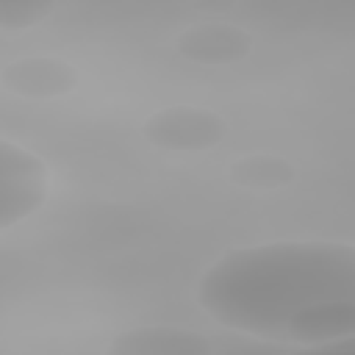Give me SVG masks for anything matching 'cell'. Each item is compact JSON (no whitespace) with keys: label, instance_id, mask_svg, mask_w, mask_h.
Here are the masks:
<instances>
[{"label":"cell","instance_id":"6","mask_svg":"<svg viewBox=\"0 0 355 355\" xmlns=\"http://www.w3.org/2000/svg\"><path fill=\"white\" fill-rule=\"evenodd\" d=\"M108 355H214V347L202 333L189 327L141 324L114 336Z\"/></svg>","mask_w":355,"mask_h":355},{"label":"cell","instance_id":"5","mask_svg":"<svg viewBox=\"0 0 355 355\" xmlns=\"http://www.w3.org/2000/svg\"><path fill=\"white\" fill-rule=\"evenodd\" d=\"M175 50L200 67H230L252 53V33L236 22L202 19L178 33Z\"/></svg>","mask_w":355,"mask_h":355},{"label":"cell","instance_id":"7","mask_svg":"<svg viewBox=\"0 0 355 355\" xmlns=\"http://www.w3.org/2000/svg\"><path fill=\"white\" fill-rule=\"evenodd\" d=\"M294 164L275 153H250L239 155L227 166V178L233 186L247 191H277L294 183Z\"/></svg>","mask_w":355,"mask_h":355},{"label":"cell","instance_id":"9","mask_svg":"<svg viewBox=\"0 0 355 355\" xmlns=\"http://www.w3.org/2000/svg\"><path fill=\"white\" fill-rule=\"evenodd\" d=\"M294 355H355V341H338L324 347H302Z\"/></svg>","mask_w":355,"mask_h":355},{"label":"cell","instance_id":"1","mask_svg":"<svg viewBox=\"0 0 355 355\" xmlns=\"http://www.w3.org/2000/svg\"><path fill=\"white\" fill-rule=\"evenodd\" d=\"M197 305L219 327L300 349L355 341V247L349 241L236 247L202 272Z\"/></svg>","mask_w":355,"mask_h":355},{"label":"cell","instance_id":"2","mask_svg":"<svg viewBox=\"0 0 355 355\" xmlns=\"http://www.w3.org/2000/svg\"><path fill=\"white\" fill-rule=\"evenodd\" d=\"M50 197V166L31 147L0 136V233L36 216Z\"/></svg>","mask_w":355,"mask_h":355},{"label":"cell","instance_id":"4","mask_svg":"<svg viewBox=\"0 0 355 355\" xmlns=\"http://www.w3.org/2000/svg\"><path fill=\"white\" fill-rule=\"evenodd\" d=\"M78 67L58 55H22L3 67L0 86L25 100H55L78 89Z\"/></svg>","mask_w":355,"mask_h":355},{"label":"cell","instance_id":"3","mask_svg":"<svg viewBox=\"0 0 355 355\" xmlns=\"http://www.w3.org/2000/svg\"><path fill=\"white\" fill-rule=\"evenodd\" d=\"M141 136L164 153H208L225 141L227 122L214 108L178 103L153 111L141 122Z\"/></svg>","mask_w":355,"mask_h":355},{"label":"cell","instance_id":"8","mask_svg":"<svg viewBox=\"0 0 355 355\" xmlns=\"http://www.w3.org/2000/svg\"><path fill=\"white\" fill-rule=\"evenodd\" d=\"M55 14V3L42 0H0V31H28L47 22Z\"/></svg>","mask_w":355,"mask_h":355}]
</instances>
